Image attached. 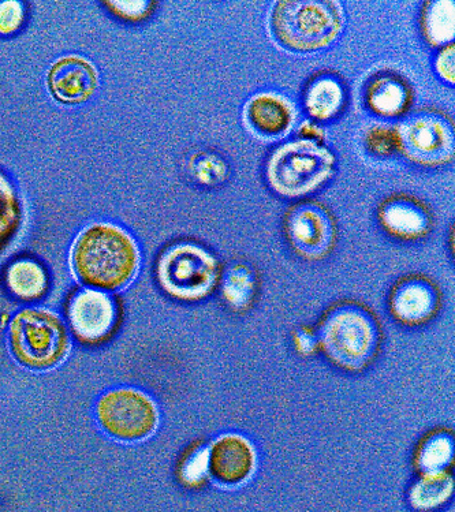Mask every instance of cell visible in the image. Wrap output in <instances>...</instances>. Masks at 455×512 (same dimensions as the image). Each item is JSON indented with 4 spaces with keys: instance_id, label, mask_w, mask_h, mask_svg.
I'll return each instance as SVG.
<instances>
[{
    "instance_id": "1",
    "label": "cell",
    "mask_w": 455,
    "mask_h": 512,
    "mask_svg": "<svg viewBox=\"0 0 455 512\" xmlns=\"http://www.w3.org/2000/svg\"><path fill=\"white\" fill-rule=\"evenodd\" d=\"M140 260V249L132 235L111 223L85 227L70 252L77 278L100 291L128 286L139 271Z\"/></svg>"
},
{
    "instance_id": "2",
    "label": "cell",
    "mask_w": 455,
    "mask_h": 512,
    "mask_svg": "<svg viewBox=\"0 0 455 512\" xmlns=\"http://www.w3.org/2000/svg\"><path fill=\"white\" fill-rule=\"evenodd\" d=\"M317 342L331 364L358 372L374 360L379 346L378 324L364 306L342 302L327 310Z\"/></svg>"
},
{
    "instance_id": "3",
    "label": "cell",
    "mask_w": 455,
    "mask_h": 512,
    "mask_svg": "<svg viewBox=\"0 0 455 512\" xmlns=\"http://www.w3.org/2000/svg\"><path fill=\"white\" fill-rule=\"evenodd\" d=\"M343 24L342 7L334 0H283L271 14L275 39L293 52L330 47L341 35Z\"/></svg>"
},
{
    "instance_id": "4",
    "label": "cell",
    "mask_w": 455,
    "mask_h": 512,
    "mask_svg": "<svg viewBox=\"0 0 455 512\" xmlns=\"http://www.w3.org/2000/svg\"><path fill=\"white\" fill-rule=\"evenodd\" d=\"M337 170L334 153L323 144L308 140L287 142L272 153L267 179L274 192L298 198L315 192L330 181Z\"/></svg>"
},
{
    "instance_id": "5",
    "label": "cell",
    "mask_w": 455,
    "mask_h": 512,
    "mask_svg": "<svg viewBox=\"0 0 455 512\" xmlns=\"http://www.w3.org/2000/svg\"><path fill=\"white\" fill-rule=\"evenodd\" d=\"M10 347L26 368L44 371L61 364L69 351V334L61 317L47 309H22L10 323Z\"/></svg>"
},
{
    "instance_id": "6",
    "label": "cell",
    "mask_w": 455,
    "mask_h": 512,
    "mask_svg": "<svg viewBox=\"0 0 455 512\" xmlns=\"http://www.w3.org/2000/svg\"><path fill=\"white\" fill-rule=\"evenodd\" d=\"M156 276L160 287L170 297L196 302L214 293L222 269L218 259L207 249L184 242L164 250L156 267Z\"/></svg>"
},
{
    "instance_id": "7",
    "label": "cell",
    "mask_w": 455,
    "mask_h": 512,
    "mask_svg": "<svg viewBox=\"0 0 455 512\" xmlns=\"http://www.w3.org/2000/svg\"><path fill=\"white\" fill-rule=\"evenodd\" d=\"M399 153L419 166L439 167L453 162L454 125L438 110L425 108L397 125Z\"/></svg>"
},
{
    "instance_id": "8",
    "label": "cell",
    "mask_w": 455,
    "mask_h": 512,
    "mask_svg": "<svg viewBox=\"0 0 455 512\" xmlns=\"http://www.w3.org/2000/svg\"><path fill=\"white\" fill-rule=\"evenodd\" d=\"M96 416L104 432L123 442L147 439L159 425L154 399L136 388L106 392L96 405Z\"/></svg>"
},
{
    "instance_id": "9",
    "label": "cell",
    "mask_w": 455,
    "mask_h": 512,
    "mask_svg": "<svg viewBox=\"0 0 455 512\" xmlns=\"http://www.w3.org/2000/svg\"><path fill=\"white\" fill-rule=\"evenodd\" d=\"M285 235L294 252L308 261L322 260L333 252L337 224L333 213L317 201H301L286 212Z\"/></svg>"
},
{
    "instance_id": "10",
    "label": "cell",
    "mask_w": 455,
    "mask_h": 512,
    "mask_svg": "<svg viewBox=\"0 0 455 512\" xmlns=\"http://www.w3.org/2000/svg\"><path fill=\"white\" fill-rule=\"evenodd\" d=\"M210 478L223 488L246 484L257 467V450L248 437L238 432L216 436L210 444Z\"/></svg>"
},
{
    "instance_id": "11",
    "label": "cell",
    "mask_w": 455,
    "mask_h": 512,
    "mask_svg": "<svg viewBox=\"0 0 455 512\" xmlns=\"http://www.w3.org/2000/svg\"><path fill=\"white\" fill-rule=\"evenodd\" d=\"M380 226L399 241H420L431 233L434 216L423 200L412 194H393L378 207Z\"/></svg>"
},
{
    "instance_id": "12",
    "label": "cell",
    "mask_w": 455,
    "mask_h": 512,
    "mask_svg": "<svg viewBox=\"0 0 455 512\" xmlns=\"http://www.w3.org/2000/svg\"><path fill=\"white\" fill-rule=\"evenodd\" d=\"M70 327L82 342H100L113 331L117 308L110 295L95 289L78 291L67 308Z\"/></svg>"
},
{
    "instance_id": "13",
    "label": "cell",
    "mask_w": 455,
    "mask_h": 512,
    "mask_svg": "<svg viewBox=\"0 0 455 512\" xmlns=\"http://www.w3.org/2000/svg\"><path fill=\"white\" fill-rule=\"evenodd\" d=\"M389 305L395 320L416 327L434 319L440 308V291L425 276H406L391 290Z\"/></svg>"
},
{
    "instance_id": "14",
    "label": "cell",
    "mask_w": 455,
    "mask_h": 512,
    "mask_svg": "<svg viewBox=\"0 0 455 512\" xmlns=\"http://www.w3.org/2000/svg\"><path fill=\"white\" fill-rule=\"evenodd\" d=\"M48 89L55 100L69 106L88 102L99 85V74L92 62L78 55H67L52 63L47 76Z\"/></svg>"
},
{
    "instance_id": "15",
    "label": "cell",
    "mask_w": 455,
    "mask_h": 512,
    "mask_svg": "<svg viewBox=\"0 0 455 512\" xmlns=\"http://www.w3.org/2000/svg\"><path fill=\"white\" fill-rule=\"evenodd\" d=\"M245 122L253 132L264 138H281L296 122L293 104L272 92L257 93L246 103Z\"/></svg>"
},
{
    "instance_id": "16",
    "label": "cell",
    "mask_w": 455,
    "mask_h": 512,
    "mask_svg": "<svg viewBox=\"0 0 455 512\" xmlns=\"http://www.w3.org/2000/svg\"><path fill=\"white\" fill-rule=\"evenodd\" d=\"M365 102L369 110L379 117H402L412 107L413 89L397 74H379L369 82Z\"/></svg>"
},
{
    "instance_id": "17",
    "label": "cell",
    "mask_w": 455,
    "mask_h": 512,
    "mask_svg": "<svg viewBox=\"0 0 455 512\" xmlns=\"http://www.w3.org/2000/svg\"><path fill=\"white\" fill-rule=\"evenodd\" d=\"M454 493V477L450 469L419 473L409 489L410 507L417 512H434L450 502Z\"/></svg>"
},
{
    "instance_id": "18",
    "label": "cell",
    "mask_w": 455,
    "mask_h": 512,
    "mask_svg": "<svg viewBox=\"0 0 455 512\" xmlns=\"http://www.w3.org/2000/svg\"><path fill=\"white\" fill-rule=\"evenodd\" d=\"M345 106V88L337 77L330 74L316 76L305 92V108L309 117L317 121H330Z\"/></svg>"
},
{
    "instance_id": "19",
    "label": "cell",
    "mask_w": 455,
    "mask_h": 512,
    "mask_svg": "<svg viewBox=\"0 0 455 512\" xmlns=\"http://www.w3.org/2000/svg\"><path fill=\"white\" fill-rule=\"evenodd\" d=\"M219 284L223 300L234 312L251 308L259 290L255 269L245 263L231 264L220 276Z\"/></svg>"
},
{
    "instance_id": "20",
    "label": "cell",
    "mask_w": 455,
    "mask_h": 512,
    "mask_svg": "<svg viewBox=\"0 0 455 512\" xmlns=\"http://www.w3.org/2000/svg\"><path fill=\"white\" fill-rule=\"evenodd\" d=\"M6 284L22 301L40 300L48 290L47 272L36 261L18 260L7 269Z\"/></svg>"
},
{
    "instance_id": "21",
    "label": "cell",
    "mask_w": 455,
    "mask_h": 512,
    "mask_svg": "<svg viewBox=\"0 0 455 512\" xmlns=\"http://www.w3.org/2000/svg\"><path fill=\"white\" fill-rule=\"evenodd\" d=\"M453 0L425 2L421 14V31L432 47L449 46L454 39Z\"/></svg>"
},
{
    "instance_id": "22",
    "label": "cell",
    "mask_w": 455,
    "mask_h": 512,
    "mask_svg": "<svg viewBox=\"0 0 455 512\" xmlns=\"http://www.w3.org/2000/svg\"><path fill=\"white\" fill-rule=\"evenodd\" d=\"M454 458V440L449 432H434L425 437L416 452L419 473L450 469Z\"/></svg>"
},
{
    "instance_id": "23",
    "label": "cell",
    "mask_w": 455,
    "mask_h": 512,
    "mask_svg": "<svg viewBox=\"0 0 455 512\" xmlns=\"http://www.w3.org/2000/svg\"><path fill=\"white\" fill-rule=\"evenodd\" d=\"M177 476L179 482L188 489L203 488L210 478V447L196 443L189 447L179 461Z\"/></svg>"
},
{
    "instance_id": "24",
    "label": "cell",
    "mask_w": 455,
    "mask_h": 512,
    "mask_svg": "<svg viewBox=\"0 0 455 512\" xmlns=\"http://www.w3.org/2000/svg\"><path fill=\"white\" fill-rule=\"evenodd\" d=\"M190 173L204 186H219L226 181L229 167L214 152H199L190 159Z\"/></svg>"
},
{
    "instance_id": "25",
    "label": "cell",
    "mask_w": 455,
    "mask_h": 512,
    "mask_svg": "<svg viewBox=\"0 0 455 512\" xmlns=\"http://www.w3.org/2000/svg\"><path fill=\"white\" fill-rule=\"evenodd\" d=\"M21 208L9 179L0 174V235L10 238L20 223Z\"/></svg>"
},
{
    "instance_id": "26",
    "label": "cell",
    "mask_w": 455,
    "mask_h": 512,
    "mask_svg": "<svg viewBox=\"0 0 455 512\" xmlns=\"http://www.w3.org/2000/svg\"><path fill=\"white\" fill-rule=\"evenodd\" d=\"M365 145L372 155L390 158L399 153L397 126L376 125L365 133Z\"/></svg>"
},
{
    "instance_id": "27",
    "label": "cell",
    "mask_w": 455,
    "mask_h": 512,
    "mask_svg": "<svg viewBox=\"0 0 455 512\" xmlns=\"http://www.w3.org/2000/svg\"><path fill=\"white\" fill-rule=\"evenodd\" d=\"M104 5L113 11L115 16L134 22L143 21L151 16L156 6L154 2H148V0H134V2L123 0V2H106Z\"/></svg>"
},
{
    "instance_id": "28",
    "label": "cell",
    "mask_w": 455,
    "mask_h": 512,
    "mask_svg": "<svg viewBox=\"0 0 455 512\" xmlns=\"http://www.w3.org/2000/svg\"><path fill=\"white\" fill-rule=\"evenodd\" d=\"M24 5L17 0L0 2V35H13L24 25Z\"/></svg>"
},
{
    "instance_id": "29",
    "label": "cell",
    "mask_w": 455,
    "mask_h": 512,
    "mask_svg": "<svg viewBox=\"0 0 455 512\" xmlns=\"http://www.w3.org/2000/svg\"><path fill=\"white\" fill-rule=\"evenodd\" d=\"M454 54V44H449L440 51L435 62L436 73L451 85H454Z\"/></svg>"
},
{
    "instance_id": "30",
    "label": "cell",
    "mask_w": 455,
    "mask_h": 512,
    "mask_svg": "<svg viewBox=\"0 0 455 512\" xmlns=\"http://www.w3.org/2000/svg\"><path fill=\"white\" fill-rule=\"evenodd\" d=\"M319 347L317 342V334L308 328V330L297 331L296 349L300 353L311 354Z\"/></svg>"
},
{
    "instance_id": "31",
    "label": "cell",
    "mask_w": 455,
    "mask_h": 512,
    "mask_svg": "<svg viewBox=\"0 0 455 512\" xmlns=\"http://www.w3.org/2000/svg\"><path fill=\"white\" fill-rule=\"evenodd\" d=\"M298 136L301 137V140L313 141L317 142V144H323L324 138H326L323 130L312 122L302 123V125L298 127Z\"/></svg>"
},
{
    "instance_id": "32",
    "label": "cell",
    "mask_w": 455,
    "mask_h": 512,
    "mask_svg": "<svg viewBox=\"0 0 455 512\" xmlns=\"http://www.w3.org/2000/svg\"><path fill=\"white\" fill-rule=\"evenodd\" d=\"M10 238L3 237V235H0V252H3V249L6 248L7 242H9Z\"/></svg>"
}]
</instances>
